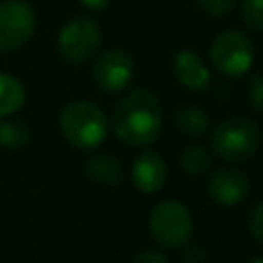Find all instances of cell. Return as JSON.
I'll return each instance as SVG.
<instances>
[{"label": "cell", "instance_id": "obj_1", "mask_svg": "<svg viewBox=\"0 0 263 263\" xmlns=\"http://www.w3.org/2000/svg\"><path fill=\"white\" fill-rule=\"evenodd\" d=\"M162 125V107L148 88H136L125 95L113 111V129L117 138L132 146L152 144Z\"/></svg>", "mask_w": 263, "mask_h": 263}, {"label": "cell", "instance_id": "obj_2", "mask_svg": "<svg viewBox=\"0 0 263 263\" xmlns=\"http://www.w3.org/2000/svg\"><path fill=\"white\" fill-rule=\"evenodd\" d=\"M60 129L64 138L80 150L97 148L107 136L105 113L88 101H74L62 109Z\"/></svg>", "mask_w": 263, "mask_h": 263}, {"label": "cell", "instance_id": "obj_3", "mask_svg": "<svg viewBox=\"0 0 263 263\" xmlns=\"http://www.w3.org/2000/svg\"><path fill=\"white\" fill-rule=\"evenodd\" d=\"M212 146L214 152L228 162L247 160L259 148V129L247 117H228L214 129Z\"/></svg>", "mask_w": 263, "mask_h": 263}, {"label": "cell", "instance_id": "obj_4", "mask_svg": "<svg viewBox=\"0 0 263 263\" xmlns=\"http://www.w3.org/2000/svg\"><path fill=\"white\" fill-rule=\"evenodd\" d=\"M210 60L222 74L242 76L251 70L255 60L253 41L240 31H222L210 45Z\"/></svg>", "mask_w": 263, "mask_h": 263}, {"label": "cell", "instance_id": "obj_5", "mask_svg": "<svg viewBox=\"0 0 263 263\" xmlns=\"http://www.w3.org/2000/svg\"><path fill=\"white\" fill-rule=\"evenodd\" d=\"M148 226L156 242H160L162 247L175 249L189 240L193 222H191L189 210L183 203L168 199L154 205L148 218Z\"/></svg>", "mask_w": 263, "mask_h": 263}, {"label": "cell", "instance_id": "obj_6", "mask_svg": "<svg viewBox=\"0 0 263 263\" xmlns=\"http://www.w3.org/2000/svg\"><path fill=\"white\" fill-rule=\"evenodd\" d=\"M101 45V29L88 16H74L62 25L58 33V51L64 60L80 64L88 60Z\"/></svg>", "mask_w": 263, "mask_h": 263}, {"label": "cell", "instance_id": "obj_7", "mask_svg": "<svg viewBox=\"0 0 263 263\" xmlns=\"http://www.w3.org/2000/svg\"><path fill=\"white\" fill-rule=\"evenodd\" d=\"M35 31V10L25 0L0 2V51L23 47Z\"/></svg>", "mask_w": 263, "mask_h": 263}, {"label": "cell", "instance_id": "obj_8", "mask_svg": "<svg viewBox=\"0 0 263 263\" xmlns=\"http://www.w3.org/2000/svg\"><path fill=\"white\" fill-rule=\"evenodd\" d=\"M132 76H134V62L132 55L123 49H109L101 53L92 66L95 84L107 92L125 88Z\"/></svg>", "mask_w": 263, "mask_h": 263}, {"label": "cell", "instance_id": "obj_9", "mask_svg": "<svg viewBox=\"0 0 263 263\" xmlns=\"http://www.w3.org/2000/svg\"><path fill=\"white\" fill-rule=\"evenodd\" d=\"M210 197L220 205H234L249 193V179L234 168H218L208 181Z\"/></svg>", "mask_w": 263, "mask_h": 263}, {"label": "cell", "instance_id": "obj_10", "mask_svg": "<svg viewBox=\"0 0 263 263\" xmlns=\"http://www.w3.org/2000/svg\"><path fill=\"white\" fill-rule=\"evenodd\" d=\"M132 181L144 193H154L166 183V164L156 152H142L132 166Z\"/></svg>", "mask_w": 263, "mask_h": 263}, {"label": "cell", "instance_id": "obj_11", "mask_svg": "<svg viewBox=\"0 0 263 263\" xmlns=\"http://www.w3.org/2000/svg\"><path fill=\"white\" fill-rule=\"evenodd\" d=\"M173 70L179 82L191 90H203L210 84V70L193 49H181L173 58Z\"/></svg>", "mask_w": 263, "mask_h": 263}, {"label": "cell", "instance_id": "obj_12", "mask_svg": "<svg viewBox=\"0 0 263 263\" xmlns=\"http://www.w3.org/2000/svg\"><path fill=\"white\" fill-rule=\"evenodd\" d=\"M86 173L92 181L103 183V185H117L121 181V175H123L119 160L109 156V154H99V156L90 158Z\"/></svg>", "mask_w": 263, "mask_h": 263}, {"label": "cell", "instance_id": "obj_13", "mask_svg": "<svg viewBox=\"0 0 263 263\" xmlns=\"http://www.w3.org/2000/svg\"><path fill=\"white\" fill-rule=\"evenodd\" d=\"M25 103V88L18 78L0 72V117L14 113Z\"/></svg>", "mask_w": 263, "mask_h": 263}, {"label": "cell", "instance_id": "obj_14", "mask_svg": "<svg viewBox=\"0 0 263 263\" xmlns=\"http://www.w3.org/2000/svg\"><path fill=\"white\" fill-rule=\"evenodd\" d=\"M175 121H177V127L187 136H203L210 127L208 115L199 107H193V105L177 109Z\"/></svg>", "mask_w": 263, "mask_h": 263}, {"label": "cell", "instance_id": "obj_15", "mask_svg": "<svg viewBox=\"0 0 263 263\" xmlns=\"http://www.w3.org/2000/svg\"><path fill=\"white\" fill-rule=\"evenodd\" d=\"M210 160H212V156H210L208 148H203L199 144L197 146H187L181 152V166L189 175H201L210 166Z\"/></svg>", "mask_w": 263, "mask_h": 263}, {"label": "cell", "instance_id": "obj_16", "mask_svg": "<svg viewBox=\"0 0 263 263\" xmlns=\"http://www.w3.org/2000/svg\"><path fill=\"white\" fill-rule=\"evenodd\" d=\"M29 140V127L23 121H4L0 123V144L4 148H18Z\"/></svg>", "mask_w": 263, "mask_h": 263}, {"label": "cell", "instance_id": "obj_17", "mask_svg": "<svg viewBox=\"0 0 263 263\" xmlns=\"http://www.w3.org/2000/svg\"><path fill=\"white\" fill-rule=\"evenodd\" d=\"M240 16L251 29L259 31L263 27V0H242Z\"/></svg>", "mask_w": 263, "mask_h": 263}, {"label": "cell", "instance_id": "obj_18", "mask_svg": "<svg viewBox=\"0 0 263 263\" xmlns=\"http://www.w3.org/2000/svg\"><path fill=\"white\" fill-rule=\"evenodd\" d=\"M199 6L210 16H226L236 6V0H199Z\"/></svg>", "mask_w": 263, "mask_h": 263}, {"label": "cell", "instance_id": "obj_19", "mask_svg": "<svg viewBox=\"0 0 263 263\" xmlns=\"http://www.w3.org/2000/svg\"><path fill=\"white\" fill-rule=\"evenodd\" d=\"M247 226H249V232L255 240V245H261L263 242V230H261V203L257 201L251 210V216L247 220Z\"/></svg>", "mask_w": 263, "mask_h": 263}, {"label": "cell", "instance_id": "obj_20", "mask_svg": "<svg viewBox=\"0 0 263 263\" xmlns=\"http://www.w3.org/2000/svg\"><path fill=\"white\" fill-rule=\"evenodd\" d=\"M129 263H168V261H166V257H164L162 253H158V251H142V253L134 255Z\"/></svg>", "mask_w": 263, "mask_h": 263}, {"label": "cell", "instance_id": "obj_21", "mask_svg": "<svg viewBox=\"0 0 263 263\" xmlns=\"http://www.w3.org/2000/svg\"><path fill=\"white\" fill-rule=\"evenodd\" d=\"M261 97H263V88H261V76H253L251 80V105L255 111H261Z\"/></svg>", "mask_w": 263, "mask_h": 263}, {"label": "cell", "instance_id": "obj_22", "mask_svg": "<svg viewBox=\"0 0 263 263\" xmlns=\"http://www.w3.org/2000/svg\"><path fill=\"white\" fill-rule=\"evenodd\" d=\"M208 261V253L201 247H191L185 251V263H205Z\"/></svg>", "mask_w": 263, "mask_h": 263}, {"label": "cell", "instance_id": "obj_23", "mask_svg": "<svg viewBox=\"0 0 263 263\" xmlns=\"http://www.w3.org/2000/svg\"><path fill=\"white\" fill-rule=\"evenodd\" d=\"M82 6H86L88 10H103V8H107V4H109V0H78Z\"/></svg>", "mask_w": 263, "mask_h": 263}, {"label": "cell", "instance_id": "obj_24", "mask_svg": "<svg viewBox=\"0 0 263 263\" xmlns=\"http://www.w3.org/2000/svg\"><path fill=\"white\" fill-rule=\"evenodd\" d=\"M251 263H263V261H261V257H255V259H253Z\"/></svg>", "mask_w": 263, "mask_h": 263}]
</instances>
